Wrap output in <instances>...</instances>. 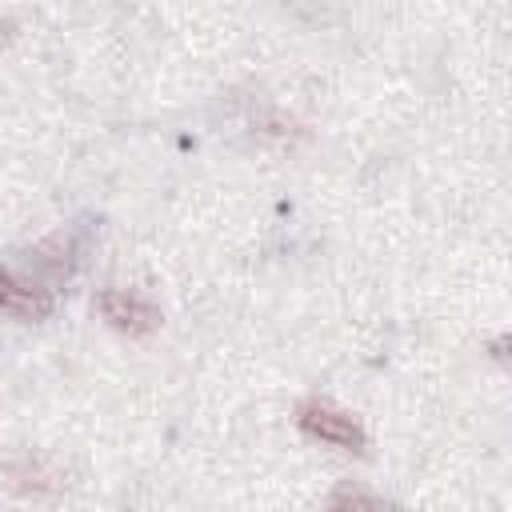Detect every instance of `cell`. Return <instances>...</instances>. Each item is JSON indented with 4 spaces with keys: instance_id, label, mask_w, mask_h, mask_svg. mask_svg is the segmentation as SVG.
Here are the masks:
<instances>
[{
    "instance_id": "6da1fadb",
    "label": "cell",
    "mask_w": 512,
    "mask_h": 512,
    "mask_svg": "<svg viewBox=\"0 0 512 512\" xmlns=\"http://www.w3.org/2000/svg\"><path fill=\"white\" fill-rule=\"evenodd\" d=\"M296 424H300L308 436H316V440H324V444H332V448H348V452H360V448H364L360 424H356L348 412H340V408H332V404H324V400H304V404L296 408Z\"/></svg>"
},
{
    "instance_id": "7a4b0ae2",
    "label": "cell",
    "mask_w": 512,
    "mask_h": 512,
    "mask_svg": "<svg viewBox=\"0 0 512 512\" xmlns=\"http://www.w3.org/2000/svg\"><path fill=\"white\" fill-rule=\"evenodd\" d=\"M96 308H100V316H104L116 332H128V336H148V332L160 328V312H156L144 296L124 292V288H104V292L96 296Z\"/></svg>"
},
{
    "instance_id": "3957f363",
    "label": "cell",
    "mask_w": 512,
    "mask_h": 512,
    "mask_svg": "<svg viewBox=\"0 0 512 512\" xmlns=\"http://www.w3.org/2000/svg\"><path fill=\"white\" fill-rule=\"evenodd\" d=\"M0 312H12L20 320H44L52 312V292L40 284H20L8 272H0Z\"/></svg>"
},
{
    "instance_id": "277c9868",
    "label": "cell",
    "mask_w": 512,
    "mask_h": 512,
    "mask_svg": "<svg viewBox=\"0 0 512 512\" xmlns=\"http://www.w3.org/2000/svg\"><path fill=\"white\" fill-rule=\"evenodd\" d=\"M332 504L344 508V504H384V500H380V496H368V492H356V488H352V492L340 488V492H332Z\"/></svg>"
}]
</instances>
